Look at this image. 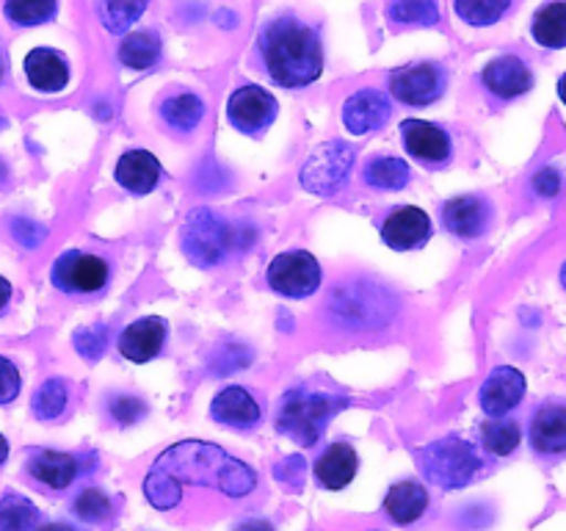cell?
<instances>
[{
	"instance_id": "f6af8a7d",
	"label": "cell",
	"mask_w": 566,
	"mask_h": 531,
	"mask_svg": "<svg viewBox=\"0 0 566 531\" xmlns=\"http://www.w3.org/2000/svg\"><path fill=\"white\" fill-rule=\"evenodd\" d=\"M558 97H562V103L566 105V72L558 77Z\"/></svg>"
},
{
	"instance_id": "836d02e7",
	"label": "cell",
	"mask_w": 566,
	"mask_h": 531,
	"mask_svg": "<svg viewBox=\"0 0 566 531\" xmlns=\"http://www.w3.org/2000/svg\"><path fill=\"white\" fill-rule=\"evenodd\" d=\"M39 525V509L20 492L0 498V531H33Z\"/></svg>"
},
{
	"instance_id": "30bf717a",
	"label": "cell",
	"mask_w": 566,
	"mask_h": 531,
	"mask_svg": "<svg viewBox=\"0 0 566 531\" xmlns=\"http://www.w3.org/2000/svg\"><path fill=\"white\" fill-rule=\"evenodd\" d=\"M401 138L407 155H412L426 169H446L453 158L451 133L437 122L426 119H403Z\"/></svg>"
},
{
	"instance_id": "f1b7e54d",
	"label": "cell",
	"mask_w": 566,
	"mask_h": 531,
	"mask_svg": "<svg viewBox=\"0 0 566 531\" xmlns=\"http://www.w3.org/2000/svg\"><path fill=\"white\" fill-rule=\"evenodd\" d=\"M531 37L547 50L566 48V0L542 6L531 20Z\"/></svg>"
},
{
	"instance_id": "5b68a950",
	"label": "cell",
	"mask_w": 566,
	"mask_h": 531,
	"mask_svg": "<svg viewBox=\"0 0 566 531\" xmlns=\"http://www.w3.org/2000/svg\"><path fill=\"white\" fill-rule=\"evenodd\" d=\"M354 164H357V147L340 142V138H332L304 160L298 183H302L304 191L315 194V197H332L346 186Z\"/></svg>"
},
{
	"instance_id": "d6a6232c",
	"label": "cell",
	"mask_w": 566,
	"mask_h": 531,
	"mask_svg": "<svg viewBox=\"0 0 566 531\" xmlns=\"http://www.w3.org/2000/svg\"><path fill=\"white\" fill-rule=\"evenodd\" d=\"M512 9V0H453V11L473 28H490L501 22Z\"/></svg>"
},
{
	"instance_id": "ba28073f",
	"label": "cell",
	"mask_w": 566,
	"mask_h": 531,
	"mask_svg": "<svg viewBox=\"0 0 566 531\" xmlns=\"http://www.w3.org/2000/svg\"><path fill=\"white\" fill-rule=\"evenodd\" d=\"M265 282L274 293L287 299H307L324 282V271L307 249H291V252L276 254L265 271Z\"/></svg>"
},
{
	"instance_id": "8fae6325",
	"label": "cell",
	"mask_w": 566,
	"mask_h": 531,
	"mask_svg": "<svg viewBox=\"0 0 566 531\" xmlns=\"http://www.w3.org/2000/svg\"><path fill=\"white\" fill-rule=\"evenodd\" d=\"M440 219L451 236L462 238V241H473V238H481L490 230L492 219H495V208H492L484 194H462V197H453L442 205Z\"/></svg>"
},
{
	"instance_id": "7dc6e473",
	"label": "cell",
	"mask_w": 566,
	"mask_h": 531,
	"mask_svg": "<svg viewBox=\"0 0 566 531\" xmlns=\"http://www.w3.org/2000/svg\"><path fill=\"white\" fill-rule=\"evenodd\" d=\"M3 72H6V64H3V55H0V81H3Z\"/></svg>"
},
{
	"instance_id": "ab89813d",
	"label": "cell",
	"mask_w": 566,
	"mask_h": 531,
	"mask_svg": "<svg viewBox=\"0 0 566 531\" xmlns=\"http://www.w3.org/2000/svg\"><path fill=\"white\" fill-rule=\"evenodd\" d=\"M534 188L542 197H553V194H558V188H562V177H558V171L553 169V166H547V169H542L539 175L534 177Z\"/></svg>"
},
{
	"instance_id": "8d00e7d4",
	"label": "cell",
	"mask_w": 566,
	"mask_h": 531,
	"mask_svg": "<svg viewBox=\"0 0 566 531\" xmlns=\"http://www.w3.org/2000/svg\"><path fill=\"white\" fill-rule=\"evenodd\" d=\"M22 391V376L9 357L0 354V404H11Z\"/></svg>"
},
{
	"instance_id": "7402d4cb",
	"label": "cell",
	"mask_w": 566,
	"mask_h": 531,
	"mask_svg": "<svg viewBox=\"0 0 566 531\" xmlns=\"http://www.w3.org/2000/svg\"><path fill=\"white\" fill-rule=\"evenodd\" d=\"M359 470V457L357 448L352 442H332L313 465L315 481H318L324 490H343L354 481Z\"/></svg>"
},
{
	"instance_id": "c3c4849f",
	"label": "cell",
	"mask_w": 566,
	"mask_h": 531,
	"mask_svg": "<svg viewBox=\"0 0 566 531\" xmlns=\"http://www.w3.org/2000/svg\"><path fill=\"white\" fill-rule=\"evenodd\" d=\"M6 125H9V122H6V116H3V114H0V131H3V127H6Z\"/></svg>"
},
{
	"instance_id": "ac0fdd59",
	"label": "cell",
	"mask_w": 566,
	"mask_h": 531,
	"mask_svg": "<svg viewBox=\"0 0 566 531\" xmlns=\"http://www.w3.org/2000/svg\"><path fill=\"white\" fill-rule=\"evenodd\" d=\"M528 440L539 457H564L566 454V404L547 402L534 413L528 426Z\"/></svg>"
},
{
	"instance_id": "5bb4252c",
	"label": "cell",
	"mask_w": 566,
	"mask_h": 531,
	"mask_svg": "<svg viewBox=\"0 0 566 531\" xmlns=\"http://www.w3.org/2000/svg\"><path fill=\"white\" fill-rule=\"evenodd\" d=\"M481 83L486 92L501 103H512V100L525 97L534 88V72L525 64L520 55H497L481 72Z\"/></svg>"
},
{
	"instance_id": "603a6c76",
	"label": "cell",
	"mask_w": 566,
	"mask_h": 531,
	"mask_svg": "<svg viewBox=\"0 0 566 531\" xmlns=\"http://www.w3.org/2000/svg\"><path fill=\"white\" fill-rule=\"evenodd\" d=\"M381 509L396 525H412L429 509V490L420 481L403 479L387 490Z\"/></svg>"
},
{
	"instance_id": "9c48e42d",
	"label": "cell",
	"mask_w": 566,
	"mask_h": 531,
	"mask_svg": "<svg viewBox=\"0 0 566 531\" xmlns=\"http://www.w3.org/2000/svg\"><path fill=\"white\" fill-rule=\"evenodd\" d=\"M280 103L269 88L258 83H243L227 100V119L243 136H263L274 125Z\"/></svg>"
},
{
	"instance_id": "74e56055",
	"label": "cell",
	"mask_w": 566,
	"mask_h": 531,
	"mask_svg": "<svg viewBox=\"0 0 566 531\" xmlns=\"http://www.w3.org/2000/svg\"><path fill=\"white\" fill-rule=\"evenodd\" d=\"M75 346H77V352H81L86 360H97L99 354L105 352V346H108V332L81 330L75 335Z\"/></svg>"
},
{
	"instance_id": "484cf974",
	"label": "cell",
	"mask_w": 566,
	"mask_h": 531,
	"mask_svg": "<svg viewBox=\"0 0 566 531\" xmlns=\"http://www.w3.org/2000/svg\"><path fill=\"white\" fill-rule=\"evenodd\" d=\"M363 180L365 186L376 188V191H401L412 180V169H409V164L403 158L379 155V158H370L365 164Z\"/></svg>"
},
{
	"instance_id": "52a82bcc",
	"label": "cell",
	"mask_w": 566,
	"mask_h": 531,
	"mask_svg": "<svg viewBox=\"0 0 566 531\" xmlns=\"http://www.w3.org/2000/svg\"><path fill=\"white\" fill-rule=\"evenodd\" d=\"M390 94L409 108H426L448 92V70L440 61H415L390 72Z\"/></svg>"
},
{
	"instance_id": "4316f807",
	"label": "cell",
	"mask_w": 566,
	"mask_h": 531,
	"mask_svg": "<svg viewBox=\"0 0 566 531\" xmlns=\"http://www.w3.org/2000/svg\"><path fill=\"white\" fill-rule=\"evenodd\" d=\"M160 50H164V44H160V37L155 31H130L122 39L116 55H119L122 66H130V70L142 72L153 70L158 64Z\"/></svg>"
},
{
	"instance_id": "4fadbf2b",
	"label": "cell",
	"mask_w": 566,
	"mask_h": 531,
	"mask_svg": "<svg viewBox=\"0 0 566 531\" xmlns=\"http://www.w3.org/2000/svg\"><path fill=\"white\" fill-rule=\"evenodd\" d=\"M392 116V103L390 94L381 92V88H359L352 97L343 103V125L352 136H370V133H379L381 127L390 122Z\"/></svg>"
},
{
	"instance_id": "6da1fadb",
	"label": "cell",
	"mask_w": 566,
	"mask_h": 531,
	"mask_svg": "<svg viewBox=\"0 0 566 531\" xmlns=\"http://www.w3.org/2000/svg\"><path fill=\"white\" fill-rule=\"evenodd\" d=\"M258 50L265 75L282 88H304L324 72V44L318 31L293 11L265 22L258 37Z\"/></svg>"
},
{
	"instance_id": "f35d334b",
	"label": "cell",
	"mask_w": 566,
	"mask_h": 531,
	"mask_svg": "<svg viewBox=\"0 0 566 531\" xmlns=\"http://www.w3.org/2000/svg\"><path fill=\"white\" fill-rule=\"evenodd\" d=\"M11 232H14L17 241L28 249L39 247L44 238V227H39L36 221H31V219H14L11 221Z\"/></svg>"
},
{
	"instance_id": "cb8c5ba5",
	"label": "cell",
	"mask_w": 566,
	"mask_h": 531,
	"mask_svg": "<svg viewBox=\"0 0 566 531\" xmlns=\"http://www.w3.org/2000/svg\"><path fill=\"white\" fill-rule=\"evenodd\" d=\"M205 100L193 92H177L160 103L158 114L175 133H193L205 119Z\"/></svg>"
},
{
	"instance_id": "277c9868",
	"label": "cell",
	"mask_w": 566,
	"mask_h": 531,
	"mask_svg": "<svg viewBox=\"0 0 566 531\" xmlns=\"http://www.w3.org/2000/svg\"><path fill=\"white\" fill-rule=\"evenodd\" d=\"M418 457L426 479L434 481L442 490L468 487L481 473V465H484L479 451L473 448V442L459 440V437H446L440 442H431Z\"/></svg>"
},
{
	"instance_id": "ee69618b",
	"label": "cell",
	"mask_w": 566,
	"mask_h": 531,
	"mask_svg": "<svg viewBox=\"0 0 566 531\" xmlns=\"http://www.w3.org/2000/svg\"><path fill=\"white\" fill-rule=\"evenodd\" d=\"M6 459H9V440H6V437L0 435V465H3Z\"/></svg>"
},
{
	"instance_id": "9a60e30c",
	"label": "cell",
	"mask_w": 566,
	"mask_h": 531,
	"mask_svg": "<svg viewBox=\"0 0 566 531\" xmlns=\"http://www.w3.org/2000/svg\"><path fill=\"white\" fill-rule=\"evenodd\" d=\"M525 391H528V382L523 371L514 365H497L481 385L479 404L490 418H503L523 404Z\"/></svg>"
},
{
	"instance_id": "60d3db41",
	"label": "cell",
	"mask_w": 566,
	"mask_h": 531,
	"mask_svg": "<svg viewBox=\"0 0 566 531\" xmlns=\"http://www.w3.org/2000/svg\"><path fill=\"white\" fill-rule=\"evenodd\" d=\"M238 531H274V525L269 520H247L243 525H238Z\"/></svg>"
},
{
	"instance_id": "d6986e66",
	"label": "cell",
	"mask_w": 566,
	"mask_h": 531,
	"mask_svg": "<svg viewBox=\"0 0 566 531\" xmlns=\"http://www.w3.org/2000/svg\"><path fill=\"white\" fill-rule=\"evenodd\" d=\"M114 177L127 194L144 197V194L155 191L160 186V180H164V166H160V160L149 149H127L116 160Z\"/></svg>"
},
{
	"instance_id": "2e32d148",
	"label": "cell",
	"mask_w": 566,
	"mask_h": 531,
	"mask_svg": "<svg viewBox=\"0 0 566 531\" xmlns=\"http://www.w3.org/2000/svg\"><path fill=\"white\" fill-rule=\"evenodd\" d=\"M166 335H169V321L160 315H144L127 324L119 335V354L130 363H149L164 352Z\"/></svg>"
},
{
	"instance_id": "44dd1931",
	"label": "cell",
	"mask_w": 566,
	"mask_h": 531,
	"mask_svg": "<svg viewBox=\"0 0 566 531\" xmlns=\"http://www.w3.org/2000/svg\"><path fill=\"white\" fill-rule=\"evenodd\" d=\"M25 473L36 481L39 487L50 492H64L72 481L77 479V459L66 451H33L25 465Z\"/></svg>"
},
{
	"instance_id": "7bdbcfd3",
	"label": "cell",
	"mask_w": 566,
	"mask_h": 531,
	"mask_svg": "<svg viewBox=\"0 0 566 531\" xmlns=\"http://www.w3.org/2000/svg\"><path fill=\"white\" fill-rule=\"evenodd\" d=\"M33 531H75L70 523H44V525H36Z\"/></svg>"
},
{
	"instance_id": "e575fe53",
	"label": "cell",
	"mask_w": 566,
	"mask_h": 531,
	"mask_svg": "<svg viewBox=\"0 0 566 531\" xmlns=\"http://www.w3.org/2000/svg\"><path fill=\"white\" fill-rule=\"evenodd\" d=\"M72 512L81 520H86V523H103L111 512V498L103 490H97V487H86L72 501Z\"/></svg>"
},
{
	"instance_id": "1f68e13d",
	"label": "cell",
	"mask_w": 566,
	"mask_h": 531,
	"mask_svg": "<svg viewBox=\"0 0 566 531\" xmlns=\"http://www.w3.org/2000/svg\"><path fill=\"white\" fill-rule=\"evenodd\" d=\"M481 442L490 454L495 457H509L520 448L523 442V429H520L517 420H506V418H492L481 426Z\"/></svg>"
},
{
	"instance_id": "f546056e",
	"label": "cell",
	"mask_w": 566,
	"mask_h": 531,
	"mask_svg": "<svg viewBox=\"0 0 566 531\" xmlns=\"http://www.w3.org/2000/svg\"><path fill=\"white\" fill-rule=\"evenodd\" d=\"M70 402H72L70 382L61 379V376H50V379H44L42 385L36 387V393H33L31 409L39 420H48L50 424V420L64 418L66 409H70Z\"/></svg>"
},
{
	"instance_id": "7a4b0ae2",
	"label": "cell",
	"mask_w": 566,
	"mask_h": 531,
	"mask_svg": "<svg viewBox=\"0 0 566 531\" xmlns=\"http://www.w3.org/2000/svg\"><path fill=\"white\" fill-rule=\"evenodd\" d=\"M348 404L343 393H326L313 385H296L282 396L276 409V431L310 448L321 440L326 426Z\"/></svg>"
},
{
	"instance_id": "83f0119b",
	"label": "cell",
	"mask_w": 566,
	"mask_h": 531,
	"mask_svg": "<svg viewBox=\"0 0 566 531\" xmlns=\"http://www.w3.org/2000/svg\"><path fill=\"white\" fill-rule=\"evenodd\" d=\"M149 0H94V11H97L99 25L114 37H125L142 14L147 11Z\"/></svg>"
},
{
	"instance_id": "8992f818",
	"label": "cell",
	"mask_w": 566,
	"mask_h": 531,
	"mask_svg": "<svg viewBox=\"0 0 566 531\" xmlns=\"http://www.w3.org/2000/svg\"><path fill=\"white\" fill-rule=\"evenodd\" d=\"M50 280L61 293L75 299L103 296L111 285V263L94 252L70 249L59 254L50 271Z\"/></svg>"
},
{
	"instance_id": "d590c367",
	"label": "cell",
	"mask_w": 566,
	"mask_h": 531,
	"mask_svg": "<svg viewBox=\"0 0 566 531\" xmlns=\"http://www.w3.org/2000/svg\"><path fill=\"white\" fill-rule=\"evenodd\" d=\"M111 415H114V420H119L122 426H133L147 415V404L138 396H114V402H111Z\"/></svg>"
},
{
	"instance_id": "ffe728a7",
	"label": "cell",
	"mask_w": 566,
	"mask_h": 531,
	"mask_svg": "<svg viewBox=\"0 0 566 531\" xmlns=\"http://www.w3.org/2000/svg\"><path fill=\"white\" fill-rule=\"evenodd\" d=\"M22 66H25L28 83L42 94H59L70 83V61L53 48H33Z\"/></svg>"
},
{
	"instance_id": "e0dca14e",
	"label": "cell",
	"mask_w": 566,
	"mask_h": 531,
	"mask_svg": "<svg viewBox=\"0 0 566 531\" xmlns=\"http://www.w3.org/2000/svg\"><path fill=\"white\" fill-rule=\"evenodd\" d=\"M210 415H213L216 424L227 426V429L249 431L263 420V404L247 387L230 385L216 393L213 402H210Z\"/></svg>"
},
{
	"instance_id": "4dcf8cb0",
	"label": "cell",
	"mask_w": 566,
	"mask_h": 531,
	"mask_svg": "<svg viewBox=\"0 0 566 531\" xmlns=\"http://www.w3.org/2000/svg\"><path fill=\"white\" fill-rule=\"evenodd\" d=\"M3 14L17 28L48 25L59 14V0H6Z\"/></svg>"
},
{
	"instance_id": "7c38bea8",
	"label": "cell",
	"mask_w": 566,
	"mask_h": 531,
	"mask_svg": "<svg viewBox=\"0 0 566 531\" xmlns=\"http://www.w3.org/2000/svg\"><path fill=\"white\" fill-rule=\"evenodd\" d=\"M431 236H434L431 216L415 205H401L381 221V241L396 252H412V249L426 247Z\"/></svg>"
},
{
	"instance_id": "b9f144b4",
	"label": "cell",
	"mask_w": 566,
	"mask_h": 531,
	"mask_svg": "<svg viewBox=\"0 0 566 531\" xmlns=\"http://www.w3.org/2000/svg\"><path fill=\"white\" fill-rule=\"evenodd\" d=\"M9 302H11V282L6 280V277H0V313L9 308Z\"/></svg>"
},
{
	"instance_id": "bcb514c9",
	"label": "cell",
	"mask_w": 566,
	"mask_h": 531,
	"mask_svg": "<svg viewBox=\"0 0 566 531\" xmlns=\"http://www.w3.org/2000/svg\"><path fill=\"white\" fill-rule=\"evenodd\" d=\"M558 280H562V288L566 291V263L562 266V274H558Z\"/></svg>"
},
{
	"instance_id": "3957f363",
	"label": "cell",
	"mask_w": 566,
	"mask_h": 531,
	"mask_svg": "<svg viewBox=\"0 0 566 531\" xmlns=\"http://www.w3.org/2000/svg\"><path fill=\"white\" fill-rule=\"evenodd\" d=\"M180 241L182 252L191 263H197L199 269H213V266L224 263L227 254L235 249L238 230L216 210L197 208L188 214Z\"/></svg>"
},
{
	"instance_id": "d4e9b609",
	"label": "cell",
	"mask_w": 566,
	"mask_h": 531,
	"mask_svg": "<svg viewBox=\"0 0 566 531\" xmlns=\"http://www.w3.org/2000/svg\"><path fill=\"white\" fill-rule=\"evenodd\" d=\"M385 14L396 31H403V28H434L442 22L437 0H387Z\"/></svg>"
}]
</instances>
